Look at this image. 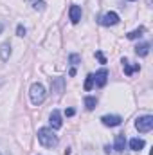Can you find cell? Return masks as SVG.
Wrapping results in <instances>:
<instances>
[{
	"label": "cell",
	"mask_w": 153,
	"mask_h": 155,
	"mask_svg": "<svg viewBox=\"0 0 153 155\" xmlns=\"http://www.w3.org/2000/svg\"><path fill=\"white\" fill-rule=\"evenodd\" d=\"M135 128L141 132V134H148L153 128V116H142L135 121Z\"/></svg>",
	"instance_id": "obj_3"
},
{
	"label": "cell",
	"mask_w": 153,
	"mask_h": 155,
	"mask_svg": "<svg viewBox=\"0 0 153 155\" xmlns=\"http://www.w3.org/2000/svg\"><path fill=\"white\" fill-rule=\"evenodd\" d=\"M117 22H119V15L114 13V11L105 13V15L99 18V24H101V25H105V27H108V25H115Z\"/></svg>",
	"instance_id": "obj_4"
},
{
	"label": "cell",
	"mask_w": 153,
	"mask_h": 155,
	"mask_svg": "<svg viewBox=\"0 0 153 155\" xmlns=\"http://www.w3.org/2000/svg\"><path fill=\"white\" fill-rule=\"evenodd\" d=\"M135 52H137V56H141V58L148 56V52H150V43H148V41H144V43H139V45L135 47Z\"/></svg>",
	"instance_id": "obj_12"
},
{
	"label": "cell",
	"mask_w": 153,
	"mask_h": 155,
	"mask_svg": "<svg viewBox=\"0 0 153 155\" xmlns=\"http://www.w3.org/2000/svg\"><path fill=\"white\" fill-rule=\"evenodd\" d=\"M121 63H122V69H124V74H126V76H132L133 72H137V71L141 69V65H139V63L132 65V63H130L128 60H124V58H122V61H121Z\"/></svg>",
	"instance_id": "obj_7"
},
{
	"label": "cell",
	"mask_w": 153,
	"mask_h": 155,
	"mask_svg": "<svg viewBox=\"0 0 153 155\" xmlns=\"http://www.w3.org/2000/svg\"><path fill=\"white\" fill-rule=\"evenodd\" d=\"M106 81H108V71H106V69H101V71L96 72V76H94V83H96L97 87H105Z\"/></svg>",
	"instance_id": "obj_5"
},
{
	"label": "cell",
	"mask_w": 153,
	"mask_h": 155,
	"mask_svg": "<svg viewBox=\"0 0 153 155\" xmlns=\"http://www.w3.org/2000/svg\"><path fill=\"white\" fill-rule=\"evenodd\" d=\"M9 56H11V45L5 41V43L0 45V60H2V61H7Z\"/></svg>",
	"instance_id": "obj_11"
},
{
	"label": "cell",
	"mask_w": 153,
	"mask_h": 155,
	"mask_svg": "<svg viewBox=\"0 0 153 155\" xmlns=\"http://www.w3.org/2000/svg\"><path fill=\"white\" fill-rule=\"evenodd\" d=\"M124 146H126V139L122 134L115 135V143H114V150L115 152H124Z\"/></svg>",
	"instance_id": "obj_10"
},
{
	"label": "cell",
	"mask_w": 153,
	"mask_h": 155,
	"mask_svg": "<svg viewBox=\"0 0 153 155\" xmlns=\"http://www.w3.org/2000/svg\"><path fill=\"white\" fill-rule=\"evenodd\" d=\"M96 105H97V99H96L94 96H86V97H85V107H86V110H94Z\"/></svg>",
	"instance_id": "obj_16"
},
{
	"label": "cell",
	"mask_w": 153,
	"mask_h": 155,
	"mask_svg": "<svg viewBox=\"0 0 153 155\" xmlns=\"http://www.w3.org/2000/svg\"><path fill=\"white\" fill-rule=\"evenodd\" d=\"M49 123H50L52 130H60L61 124H63V121H61V114H60L58 110H52V114H50V117H49Z\"/></svg>",
	"instance_id": "obj_6"
},
{
	"label": "cell",
	"mask_w": 153,
	"mask_h": 155,
	"mask_svg": "<svg viewBox=\"0 0 153 155\" xmlns=\"http://www.w3.org/2000/svg\"><path fill=\"white\" fill-rule=\"evenodd\" d=\"M25 33H27V31H25V27L20 24V25L16 27V35H18V36H25Z\"/></svg>",
	"instance_id": "obj_20"
},
{
	"label": "cell",
	"mask_w": 153,
	"mask_h": 155,
	"mask_svg": "<svg viewBox=\"0 0 153 155\" xmlns=\"http://www.w3.org/2000/svg\"><path fill=\"white\" fill-rule=\"evenodd\" d=\"M74 114H76V110H74V108H67V110H65V116H67V117H72Z\"/></svg>",
	"instance_id": "obj_22"
},
{
	"label": "cell",
	"mask_w": 153,
	"mask_h": 155,
	"mask_svg": "<svg viewBox=\"0 0 153 155\" xmlns=\"http://www.w3.org/2000/svg\"><path fill=\"white\" fill-rule=\"evenodd\" d=\"M144 33H146V27H142V25H141L139 29H135V31H132V33H128L126 36H128V40H135V38H141V36H142Z\"/></svg>",
	"instance_id": "obj_15"
},
{
	"label": "cell",
	"mask_w": 153,
	"mask_h": 155,
	"mask_svg": "<svg viewBox=\"0 0 153 155\" xmlns=\"http://www.w3.org/2000/svg\"><path fill=\"white\" fill-rule=\"evenodd\" d=\"M50 85H52V92H56V94L63 92V78H54Z\"/></svg>",
	"instance_id": "obj_13"
},
{
	"label": "cell",
	"mask_w": 153,
	"mask_h": 155,
	"mask_svg": "<svg viewBox=\"0 0 153 155\" xmlns=\"http://www.w3.org/2000/svg\"><path fill=\"white\" fill-rule=\"evenodd\" d=\"M130 2H133V0H130Z\"/></svg>",
	"instance_id": "obj_24"
},
{
	"label": "cell",
	"mask_w": 153,
	"mask_h": 155,
	"mask_svg": "<svg viewBox=\"0 0 153 155\" xmlns=\"http://www.w3.org/2000/svg\"><path fill=\"white\" fill-rule=\"evenodd\" d=\"M2 31H4V25H2V24H0V35H2Z\"/></svg>",
	"instance_id": "obj_23"
},
{
	"label": "cell",
	"mask_w": 153,
	"mask_h": 155,
	"mask_svg": "<svg viewBox=\"0 0 153 155\" xmlns=\"http://www.w3.org/2000/svg\"><path fill=\"white\" fill-rule=\"evenodd\" d=\"M101 121H103L105 126H119L122 119H121V116H103Z\"/></svg>",
	"instance_id": "obj_8"
},
{
	"label": "cell",
	"mask_w": 153,
	"mask_h": 155,
	"mask_svg": "<svg viewBox=\"0 0 153 155\" xmlns=\"http://www.w3.org/2000/svg\"><path fill=\"white\" fill-rule=\"evenodd\" d=\"M96 58H97L101 63H106V58L103 56V52H99V51H97V52H96Z\"/></svg>",
	"instance_id": "obj_21"
},
{
	"label": "cell",
	"mask_w": 153,
	"mask_h": 155,
	"mask_svg": "<svg viewBox=\"0 0 153 155\" xmlns=\"http://www.w3.org/2000/svg\"><path fill=\"white\" fill-rule=\"evenodd\" d=\"M130 148H132L133 152H141V150L144 148V141H142V139H139V137H135V139H132V141H130Z\"/></svg>",
	"instance_id": "obj_14"
},
{
	"label": "cell",
	"mask_w": 153,
	"mask_h": 155,
	"mask_svg": "<svg viewBox=\"0 0 153 155\" xmlns=\"http://www.w3.org/2000/svg\"><path fill=\"white\" fill-rule=\"evenodd\" d=\"M33 7H34L36 11H45V7H47V4H45L43 0H36V2L33 4Z\"/></svg>",
	"instance_id": "obj_18"
},
{
	"label": "cell",
	"mask_w": 153,
	"mask_h": 155,
	"mask_svg": "<svg viewBox=\"0 0 153 155\" xmlns=\"http://www.w3.org/2000/svg\"><path fill=\"white\" fill-rule=\"evenodd\" d=\"M69 16H70V22H72V24H77V22L81 20V7H79V5H70Z\"/></svg>",
	"instance_id": "obj_9"
},
{
	"label": "cell",
	"mask_w": 153,
	"mask_h": 155,
	"mask_svg": "<svg viewBox=\"0 0 153 155\" xmlns=\"http://www.w3.org/2000/svg\"><path fill=\"white\" fill-rule=\"evenodd\" d=\"M92 87H94V74H88L86 81H85V90L88 92V90H92Z\"/></svg>",
	"instance_id": "obj_17"
},
{
	"label": "cell",
	"mask_w": 153,
	"mask_h": 155,
	"mask_svg": "<svg viewBox=\"0 0 153 155\" xmlns=\"http://www.w3.org/2000/svg\"><path fill=\"white\" fill-rule=\"evenodd\" d=\"M29 97H31V103L33 105H41L47 97V90L41 83H33L31 88H29Z\"/></svg>",
	"instance_id": "obj_2"
},
{
	"label": "cell",
	"mask_w": 153,
	"mask_h": 155,
	"mask_svg": "<svg viewBox=\"0 0 153 155\" xmlns=\"http://www.w3.org/2000/svg\"><path fill=\"white\" fill-rule=\"evenodd\" d=\"M69 61H70L72 65H77V63L81 61V56H79V54H70V56H69Z\"/></svg>",
	"instance_id": "obj_19"
},
{
	"label": "cell",
	"mask_w": 153,
	"mask_h": 155,
	"mask_svg": "<svg viewBox=\"0 0 153 155\" xmlns=\"http://www.w3.org/2000/svg\"><path fill=\"white\" fill-rule=\"evenodd\" d=\"M38 141L45 148H54L58 146V135L50 128H40L38 130Z\"/></svg>",
	"instance_id": "obj_1"
}]
</instances>
